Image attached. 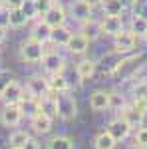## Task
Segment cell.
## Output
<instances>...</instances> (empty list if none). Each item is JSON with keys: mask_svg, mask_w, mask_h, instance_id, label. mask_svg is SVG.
Returning a JSON list of instances; mask_svg holds the SVG:
<instances>
[{"mask_svg": "<svg viewBox=\"0 0 147 149\" xmlns=\"http://www.w3.org/2000/svg\"><path fill=\"white\" fill-rule=\"evenodd\" d=\"M56 102H58V117L64 119V121H72L76 119L78 115V103H76V97L72 90H62V92H56Z\"/></svg>", "mask_w": 147, "mask_h": 149, "instance_id": "cell-1", "label": "cell"}, {"mask_svg": "<svg viewBox=\"0 0 147 149\" xmlns=\"http://www.w3.org/2000/svg\"><path fill=\"white\" fill-rule=\"evenodd\" d=\"M44 56V44L38 42L34 38H28L24 40L22 46H20V60L26 64H38Z\"/></svg>", "mask_w": 147, "mask_h": 149, "instance_id": "cell-2", "label": "cell"}, {"mask_svg": "<svg viewBox=\"0 0 147 149\" xmlns=\"http://www.w3.org/2000/svg\"><path fill=\"white\" fill-rule=\"evenodd\" d=\"M26 95V90L20 86V81H16V78L0 92V102L4 105H10V103H20Z\"/></svg>", "mask_w": 147, "mask_h": 149, "instance_id": "cell-3", "label": "cell"}, {"mask_svg": "<svg viewBox=\"0 0 147 149\" xmlns=\"http://www.w3.org/2000/svg\"><path fill=\"white\" fill-rule=\"evenodd\" d=\"M40 64H42V68L46 70V74H50V76L62 74V72L66 70V60L60 56V54H56V52H44Z\"/></svg>", "mask_w": 147, "mask_h": 149, "instance_id": "cell-4", "label": "cell"}, {"mask_svg": "<svg viewBox=\"0 0 147 149\" xmlns=\"http://www.w3.org/2000/svg\"><path fill=\"white\" fill-rule=\"evenodd\" d=\"M22 107L20 103H10V105H4L2 113H0V121L4 127H16L20 121H22Z\"/></svg>", "mask_w": 147, "mask_h": 149, "instance_id": "cell-5", "label": "cell"}, {"mask_svg": "<svg viewBox=\"0 0 147 149\" xmlns=\"http://www.w3.org/2000/svg\"><path fill=\"white\" fill-rule=\"evenodd\" d=\"M26 93L32 97H44L46 93H50V81L42 76H32L26 80Z\"/></svg>", "mask_w": 147, "mask_h": 149, "instance_id": "cell-6", "label": "cell"}, {"mask_svg": "<svg viewBox=\"0 0 147 149\" xmlns=\"http://www.w3.org/2000/svg\"><path fill=\"white\" fill-rule=\"evenodd\" d=\"M115 38V48L113 50H117V52H121V54H127V52H131L133 48L137 46V42H139V36L135 32H119L117 36H113Z\"/></svg>", "mask_w": 147, "mask_h": 149, "instance_id": "cell-7", "label": "cell"}, {"mask_svg": "<svg viewBox=\"0 0 147 149\" xmlns=\"http://www.w3.org/2000/svg\"><path fill=\"white\" fill-rule=\"evenodd\" d=\"M91 8H93V6L88 4L86 0H76V2L70 4V14H72V18H74L76 22L84 24L91 18Z\"/></svg>", "mask_w": 147, "mask_h": 149, "instance_id": "cell-8", "label": "cell"}, {"mask_svg": "<svg viewBox=\"0 0 147 149\" xmlns=\"http://www.w3.org/2000/svg\"><path fill=\"white\" fill-rule=\"evenodd\" d=\"M42 20L46 24H50L52 28H58V26H64L66 24V10L60 6V4H52L48 12L42 16Z\"/></svg>", "mask_w": 147, "mask_h": 149, "instance_id": "cell-9", "label": "cell"}, {"mask_svg": "<svg viewBox=\"0 0 147 149\" xmlns=\"http://www.w3.org/2000/svg\"><path fill=\"white\" fill-rule=\"evenodd\" d=\"M38 109H40V113H44V115H48V117H52V119H56L58 117L56 93L50 92V93H46L44 97H38Z\"/></svg>", "mask_w": 147, "mask_h": 149, "instance_id": "cell-10", "label": "cell"}, {"mask_svg": "<svg viewBox=\"0 0 147 149\" xmlns=\"http://www.w3.org/2000/svg\"><path fill=\"white\" fill-rule=\"evenodd\" d=\"M100 26H102V34L107 36H117L121 30H123V20L121 16H103V20H100Z\"/></svg>", "mask_w": 147, "mask_h": 149, "instance_id": "cell-11", "label": "cell"}, {"mask_svg": "<svg viewBox=\"0 0 147 149\" xmlns=\"http://www.w3.org/2000/svg\"><path fill=\"white\" fill-rule=\"evenodd\" d=\"M127 56V54H121V52H117V50H113V52H109V54H105V56L102 58V64H100V68L107 74V76H111L113 72L117 70V66L123 62V58Z\"/></svg>", "mask_w": 147, "mask_h": 149, "instance_id": "cell-12", "label": "cell"}, {"mask_svg": "<svg viewBox=\"0 0 147 149\" xmlns=\"http://www.w3.org/2000/svg\"><path fill=\"white\" fill-rule=\"evenodd\" d=\"M129 129H131V127L127 125V123H125V119L121 117V119H113V121H109L105 131H109V133H111V137L115 139V141H123V139L129 135Z\"/></svg>", "mask_w": 147, "mask_h": 149, "instance_id": "cell-13", "label": "cell"}, {"mask_svg": "<svg viewBox=\"0 0 147 149\" xmlns=\"http://www.w3.org/2000/svg\"><path fill=\"white\" fill-rule=\"evenodd\" d=\"M121 117L125 119V123L131 127V129H139L141 123H143V117H145V115H141L133 105H125L123 109H121Z\"/></svg>", "mask_w": 147, "mask_h": 149, "instance_id": "cell-14", "label": "cell"}, {"mask_svg": "<svg viewBox=\"0 0 147 149\" xmlns=\"http://www.w3.org/2000/svg\"><path fill=\"white\" fill-rule=\"evenodd\" d=\"M52 117H48L44 113H36L34 117H30V125L34 129L36 133H40V135H44V133H50V129H52Z\"/></svg>", "mask_w": 147, "mask_h": 149, "instance_id": "cell-15", "label": "cell"}, {"mask_svg": "<svg viewBox=\"0 0 147 149\" xmlns=\"http://www.w3.org/2000/svg\"><path fill=\"white\" fill-rule=\"evenodd\" d=\"M88 46H90V38L84 36V34H72V38L68 40V44H66V48H68L72 54H84L88 50Z\"/></svg>", "mask_w": 147, "mask_h": 149, "instance_id": "cell-16", "label": "cell"}, {"mask_svg": "<svg viewBox=\"0 0 147 149\" xmlns=\"http://www.w3.org/2000/svg\"><path fill=\"white\" fill-rule=\"evenodd\" d=\"M72 34H74V32L70 30L66 24H64V26H58V28H52L50 44H52V46H66L68 40L72 38Z\"/></svg>", "mask_w": 147, "mask_h": 149, "instance_id": "cell-17", "label": "cell"}, {"mask_svg": "<svg viewBox=\"0 0 147 149\" xmlns=\"http://www.w3.org/2000/svg\"><path fill=\"white\" fill-rule=\"evenodd\" d=\"M50 36H52V26L50 24H46L44 20H40V22L34 24V28H32V32H30V38H34L38 42H50Z\"/></svg>", "mask_w": 147, "mask_h": 149, "instance_id": "cell-18", "label": "cell"}, {"mask_svg": "<svg viewBox=\"0 0 147 149\" xmlns=\"http://www.w3.org/2000/svg\"><path fill=\"white\" fill-rule=\"evenodd\" d=\"M95 70H98V64L93 60H82L76 66V74H78L79 81H86V80H90V78H93Z\"/></svg>", "mask_w": 147, "mask_h": 149, "instance_id": "cell-19", "label": "cell"}, {"mask_svg": "<svg viewBox=\"0 0 147 149\" xmlns=\"http://www.w3.org/2000/svg\"><path fill=\"white\" fill-rule=\"evenodd\" d=\"M90 107L93 111L109 109V93L107 92H93L90 95Z\"/></svg>", "mask_w": 147, "mask_h": 149, "instance_id": "cell-20", "label": "cell"}, {"mask_svg": "<svg viewBox=\"0 0 147 149\" xmlns=\"http://www.w3.org/2000/svg\"><path fill=\"white\" fill-rule=\"evenodd\" d=\"M100 6H102L103 14H107V16H121L125 10V4L121 0H103Z\"/></svg>", "mask_w": 147, "mask_h": 149, "instance_id": "cell-21", "label": "cell"}, {"mask_svg": "<svg viewBox=\"0 0 147 149\" xmlns=\"http://www.w3.org/2000/svg\"><path fill=\"white\" fill-rule=\"evenodd\" d=\"M115 139L111 137V133L109 131H102V133H98L95 139H93V147L95 149H115Z\"/></svg>", "mask_w": 147, "mask_h": 149, "instance_id": "cell-22", "label": "cell"}, {"mask_svg": "<svg viewBox=\"0 0 147 149\" xmlns=\"http://www.w3.org/2000/svg\"><path fill=\"white\" fill-rule=\"evenodd\" d=\"M8 16H10V28H22L26 22H30L22 8H8Z\"/></svg>", "mask_w": 147, "mask_h": 149, "instance_id": "cell-23", "label": "cell"}, {"mask_svg": "<svg viewBox=\"0 0 147 149\" xmlns=\"http://www.w3.org/2000/svg\"><path fill=\"white\" fill-rule=\"evenodd\" d=\"M46 149H74V141L66 135H58L46 143Z\"/></svg>", "mask_w": 147, "mask_h": 149, "instance_id": "cell-24", "label": "cell"}, {"mask_svg": "<svg viewBox=\"0 0 147 149\" xmlns=\"http://www.w3.org/2000/svg\"><path fill=\"white\" fill-rule=\"evenodd\" d=\"M50 92H62V90H68L70 84L68 80H66V76H64V72L62 74H54V76H50Z\"/></svg>", "mask_w": 147, "mask_h": 149, "instance_id": "cell-25", "label": "cell"}, {"mask_svg": "<svg viewBox=\"0 0 147 149\" xmlns=\"http://www.w3.org/2000/svg\"><path fill=\"white\" fill-rule=\"evenodd\" d=\"M131 32H135L137 36H145L147 34V16L135 14V16L131 18Z\"/></svg>", "mask_w": 147, "mask_h": 149, "instance_id": "cell-26", "label": "cell"}, {"mask_svg": "<svg viewBox=\"0 0 147 149\" xmlns=\"http://www.w3.org/2000/svg\"><path fill=\"white\" fill-rule=\"evenodd\" d=\"M28 133L26 131H12L10 133V137H8V147L10 149H22L24 147V143L28 141Z\"/></svg>", "mask_w": 147, "mask_h": 149, "instance_id": "cell-27", "label": "cell"}, {"mask_svg": "<svg viewBox=\"0 0 147 149\" xmlns=\"http://www.w3.org/2000/svg\"><path fill=\"white\" fill-rule=\"evenodd\" d=\"M82 26H84V32H82V34L88 36L90 40H95V38L102 36V26H100V22H93L91 18L88 20V22H84Z\"/></svg>", "mask_w": 147, "mask_h": 149, "instance_id": "cell-28", "label": "cell"}, {"mask_svg": "<svg viewBox=\"0 0 147 149\" xmlns=\"http://www.w3.org/2000/svg\"><path fill=\"white\" fill-rule=\"evenodd\" d=\"M22 12L26 14V18H28V20H34V18H38V16H40L34 0H26V2L22 4Z\"/></svg>", "mask_w": 147, "mask_h": 149, "instance_id": "cell-29", "label": "cell"}, {"mask_svg": "<svg viewBox=\"0 0 147 149\" xmlns=\"http://www.w3.org/2000/svg\"><path fill=\"white\" fill-rule=\"evenodd\" d=\"M14 80V74H12L10 70H4V68H0V92L10 84V81Z\"/></svg>", "mask_w": 147, "mask_h": 149, "instance_id": "cell-30", "label": "cell"}, {"mask_svg": "<svg viewBox=\"0 0 147 149\" xmlns=\"http://www.w3.org/2000/svg\"><path fill=\"white\" fill-rule=\"evenodd\" d=\"M109 107L111 109H123L125 107V102L119 93H109Z\"/></svg>", "mask_w": 147, "mask_h": 149, "instance_id": "cell-31", "label": "cell"}, {"mask_svg": "<svg viewBox=\"0 0 147 149\" xmlns=\"http://www.w3.org/2000/svg\"><path fill=\"white\" fill-rule=\"evenodd\" d=\"M131 105H133L141 115H147V97H137V100H133Z\"/></svg>", "mask_w": 147, "mask_h": 149, "instance_id": "cell-32", "label": "cell"}, {"mask_svg": "<svg viewBox=\"0 0 147 149\" xmlns=\"http://www.w3.org/2000/svg\"><path fill=\"white\" fill-rule=\"evenodd\" d=\"M135 143L137 145H143L147 147V127H139L135 133Z\"/></svg>", "mask_w": 147, "mask_h": 149, "instance_id": "cell-33", "label": "cell"}, {"mask_svg": "<svg viewBox=\"0 0 147 149\" xmlns=\"http://www.w3.org/2000/svg\"><path fill=\"white\" fill-rule=\"evenodd\" d=\"M133 97H147V81H141L133 88Z\"/></svg>", "mask_w": 147, "mask_h": 149, "instance_id": "cell-34", "label": "cell"}, {"mask_svg": "<svg viewBox=\"0 0 147 149\" xmlns=\"http://www.w3.org/2000/svg\"><path fill=\"white\" fill-rule=\"evenodd\" d=\"M34 2H36V8H38L40 16H44L46 12H48V8L52 6V2H48V0H34Z\"/></svg>", "mask_w": 147, "mask_h": 149, "instance_id": "cell-35", "label": "cell"}, {"mask_svg": "<svg viewBox=\"0 0 147 149\" xmlns=\"http://www.w3.org/2000/svg\"><path fill=\"white\" fill-rule=\"evenodd\" d=\"M0 26L10 28V16H8V8H4V10L0 12Z\"/></svg>", "mask_w": 147, "mask_h": 149, "instance_id": "cell-36", "label": "cell"}, {"mask_svg": "<svg viewBox=\"0 0 147 149\" xmlns=\"http://www.w3.org/2000/svg\"><path fill=\"white\" fill-rule=\"evenodd\" d=\"M22 149H40V143H38V139L28 137V141L24 143V147H22Z\"/></svg>", "mask_w": 147, "mask_h": 149, "instance_id": "cell-37", "label": "cell"}, {"mask_svg": "<svg viewBox=\"0 0 147 149\" xmlns=\"http://www.w3.org/2000/svg\"><path fill=\"white\" fill-rule=\"evenodd\" d=\"M24 2H26V0H6L4 6H6V8H22Z\"/></svg>", "mask_w": 147, "mask_h": 149, "instance_id": "cell-38", "label": "cell"}, {"mask_svg": "<svg viewBox=\"0 0 147 149\" xmlns=\"http://www.w3.org/2000/svg\"><path fill=\"white\" fill-rule=\"evenodd\" d=\"M6 34H8V28L0 26V44H4V42H6Z\"/></svg>", "mask_w": 147, "mask_h": 149, "instance_id": "cell-39", "label": "cell"}, {"mask_svg": "<svg viewBox=\"0 0 147 149\" xmlns=\"http://www.w3.org/2000/svg\"><path fill=\"white\" fill-rule=\"evenodd\" d=\"M88 4H91V6H98V4H102L103 0H86Z\"/></svg>", "mask_w": 147, "mask_h": 149, "instance_id": "cell-40", "label": "cell"}, {"mask_svg": "<svg viewBox=\"0 0 147 149\" xmlns=\"http://www.w3.org/2000/svg\"><path fill=\"white\" fill-rule=\"evenodd\" d=\"M129 149H147V147H143V145H137V143H135L133 147H129Z\"/></svg>", "mask_w": 147, "mask_h": 149, "instance_id": "cell-41", "label": "cell"}, {"mask_svg": "<svg viewBox=\"0 0 147 149\" xmlns=\"http://www.w3.org/2000/svg\"><path fill=\"white\" fill-rule=\"evenodd\" d=\"M4 8H6V6H4V2H0V12L4 10Z\"/></svg>", "mask_w": 147, "mask_h": 149, "instance_id": "cell-42", "label": "cell"}, {"mask_svg": "<svg viewBox=\"0 0 147 149\" xmlns=\"http://www.w3.org/2000/svg\"><path fill=\"white\" fill-rule=\"evenodd\" d=\"M48 2H52V4H58V2H60V0H48Z\"/></svg>", "mask_w": 147, "mask_h": 149, "instance_id": "cell-43", "label": "cell"}, {"mask_svg": "<svg viewBox=\"0 0 147 149\" xmlns=\"http://www.w3.org/2000/svg\"><path fill=\"white\" fill-rule=\"evenodd\" d=\"M0 52H2V44H0Z\"/></svg>", "mask_w": 147, "mask_h": 149, "instance_id": "cell-44", "label": "cell"}, {"mask_svg": "<svg viewBox=\"0 0 147 149\" xmlns=\"http://www.w3.org/2000/svg\"><path fill=\"white\" fill-rule=\"evenodd\" d=\"M0 2H6V0H0Z\"/></svg>", "mask_w": 147, "mask_h": 149, "instance_id": "cell-45", "label": "cell"}, {"mask_svg": "<svg viewBox=\"0 0 147 149\" xmlns=\"http://www.w3.org/2000/svg\"><path fill=\"white\" fill-rule=\"evenodd\" d=\"M145 40H147V34H145Z\"/></svg>", "mask_w": 147, "mask_h": 149, "instance_id": "cell-46", "label": "cell"}]
</instances>
